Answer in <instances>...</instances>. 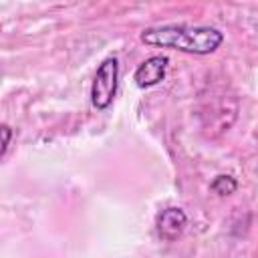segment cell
<instances>
[{"label": "cell", "mask_w": 258, "mask_h": 258, "mask_svg": "<svg viewBox=\"0 0 258 258\" xmlns=\"http://www.w3.org/2000/svg\"><path fill=\"white\" fill-rule=\"evenodd\" d=\"M218 196H230V194H234L236 191V187H238V181L232 177V175H218L214 181H212V185H210Z\"/></svg>", "instance_id": "5b68a950"}, {"label": "cell", "mask_w": 258, "mask_h": 258, "mask_svg": "<svg viewBox=\"0 0 258 258\" xmlns=\"http://www.w3.org/2000/svg\"><path fill=\"white\" fill-rule=\"evenodd\" d=\"M185 226H187V216H185V212H183L181 208H173V206L161 210V214L157 216V224H155L157 236H159L161 240H165V242L177 240V238L183 234Z\"/></svg>", "instance_id": "3957f363"}, {"label": "cell", "mask_w": 258, "mask_h": 258, "mask_svg": "<svg viewBox=\"0 0 258 258\" xmlns=\"http://www.w3.org/2000/svg\"><path fill=\"white\" fill-rule=\"evenodd\" d=\"M165 69H167V56H163V54L149 56V58H145V60L137 67V71H135V75H133V81H135V85H137L139 89L153 87V85H157L159 81H163Z\"/></svg>", "instance_id": "277c9868"}, {"label": "cell", "mask_w": 258, "mask_h": 258, "mask_svg": "<svg viewBox=\"0 0 258 258\" xmlns=\"http://www.w3.org/2000/svg\"><path fill=\"white\" fill-rule=\"evenodd\" d=\"M10 127L8 125H2V149H0V155L4 157L6 155V149H8V143H10Z\"/></svg>", "instance_id": "8992f818"}, {"label": "cell", "mask_w": 258, "mask_h": 258, "mask_svg": "<svg viewBox=\"0 0 258 258\" xmlns=\"http://www.w3.org/2000/svg\"><path fill=\"white\" fill-rule=\"evenodd\" d=\"M141 40L149 46L171 48L189 54H210L224 42V34L212 26L163 24L145 28L141 32Z\"/></svg>", "instance_id": "6da1fadb"}, {"label": "cell", "mask_w": 258, "mask_h": 258, "mask_svg": "<svg viewBox=\"0 0 258 258\" xmlns=\"http://www.w3.org/2000/svg\"><path fill=\"white\" fill-rule=\"evenodd\" d=\"M117 83H119V62L115 56H109L99 64L95 79H93V85H91L93 107H97L101 111L107 109L115 99Z\"/></svg>", "instance_id": "7a4b0ae2"}]
</instances>
